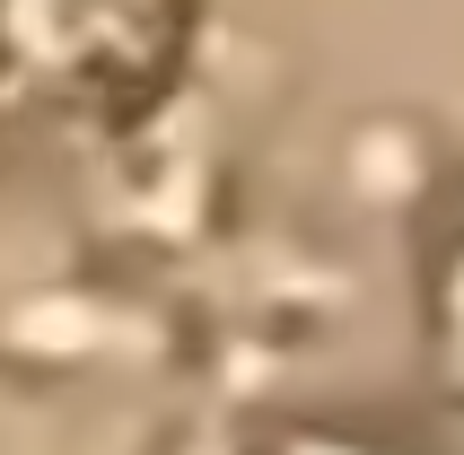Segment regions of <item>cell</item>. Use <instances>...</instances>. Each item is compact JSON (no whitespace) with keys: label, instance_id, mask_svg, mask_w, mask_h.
<instances>
[{"label":"cell","instance_id":"obj_1","mask_svg":"<svg viewBox=\"0 0 464 455\" xmlns=\"http://www.w3.org/2000/svg\"><path fill=\"white\" fill-rule=\"evenodd\" d=\"M9 71H18V97L62 105L71 123H123L176 79V53L193 35L184 9H131V0H88V9H44V0H18L9 18Z\"/></svg>","mask_w":464,"mask_h":455},{"label":"cell","instance_id":"obj_2","mask_svg":"<svg viewBox=\"0 0 464 455\" xmlns=\"http://www.w3.org/2000/svg\"><path fill=\"white\" fill-rule=\"evenodd\" d=\"M272 455H394V447L368 438V430H289Z\"/></svg>","mask_w":464,"mask_h":455},{"label":"cell","instance_id":"obj_3","mask_svg":"<svg viewBox=\"0 0 464 455\" xmlns=\"http://www.w3.org/2000/svg\"><path fill=\"white\" fill-rule=\"evenodd\" d=\"M447 359H456V377H464V263L447 280Z\"/></svg>","mask_w":464,"mask_h":455}]
</instances>
